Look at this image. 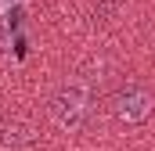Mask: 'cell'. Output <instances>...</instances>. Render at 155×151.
<instances>
[{"mask_svg": "<svg viewBox=\"0 0 155 151\" xmlns=\"http://www.w3.org/2000/svg\"><path fill=\"white\" fill-rule=\"evenodd\" d=\"M87 112H90V90H87L83 79H69V83H61L54 90V97H51V119H54L58 130H69V133L79 130Z\"/></svg>", "mask_w": 155, "mask_h": 151, "instance_id": "1", "label": "cell"}, {"mask_svg": "<svg viewBox=\"0 0 155 151\" xmlns=\"http://www.w3.org/2000/svg\"><path fill=\"white\" fill-rule=\"evenodd\" d=\"M112 115L123 119V122H130V126H137V122H144L155 108V97L148 86H141V83H123L116 94H112Z\"/></svg>", "mask_w": 155, "mask_h": 151, "instance_id": "2", "label": "cell"}, {"mask_svg": "<svg viewBox=\"0 0 155 151\" xmlns=\"http://www.w3.org/2000/svg\"><path fill=\"white\" fill-rule=\"evenodd\" d=\"M29 140V133H25V126L22 122H0V148H18V144H25Z\"/></svg>", "mask_w": 155, "mask_h": 151, "instance_id": "3", "label": "cell"}]
</instances>
